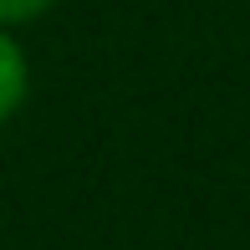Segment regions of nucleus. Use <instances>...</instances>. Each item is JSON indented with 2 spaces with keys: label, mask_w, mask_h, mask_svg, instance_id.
Wrapping results in <instances>:
<instances>
[{
  "label": "nucleus",
  "mask_w": 250,
  "mask_h": 250,
  "mask_svg": "<svg viewBox=\"0 0 250 250\" xmlns=\"http://www.w3.org/2000/svg\"><path fill=\"white\" fill-rule=\"evenodd\" d=\"M26 87H31V66H26V51L21 41L0 26V123L26 102Z\"/></svg>",
  "instance_id": "1"
},
{
  "label": "nucleus",
  "mask_w": 250,
  "mask_h": 250,
  "mask_svg": "<svg viewBox=\"0 0 250 250\" xmlns=\"http://www.w3.org/2000/svg\"><path fill=\"white\" fill-rule=\"evenodd\" d=\"M56 0H0V26H21V21L46 16Z\"/></svg>",
  "instance_id": "2"
}]
</instances>
